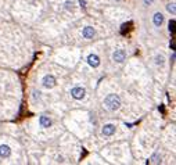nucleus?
Wrapping results in <instances>:
<instances>
[{"mask_svg":"<svg viewBox=\"0 0 176 165\" xmlns=\"http://www.w3.org/2000/svg\"><path fill=\"white\" fill-rule=\"evenodd\" d=\"M104 106L108 111H117L121 107V97L115 94V93H110L107 94L104 99Z\"/></svg>","mask_w":176,"mask_h":165,"instance_id":"nucleus-1","label":"nucleus"},{"mask_svg":"<svg viewBox=\"0 0 176 165\" xmlns=\"http://www.w3.org/2000/svg\"><path fill=\"white\" fill-rule=\"evenodd\" d=\"M56 83H57V80H56V78H54V75L47 74V75H44V76H43V79H42L43 87H46V89H51V87L56 86Z\"/></svg>","mask_w":176,"mask_h":165,"instance_id":"nucleus-2","label":"nucleus"},{"mask_svg":"<svg viewBox=\"0 0 176 165\" xmlns=\"http://www.w3.org/2000/svg\"><path fill=\"white\" fill-rule=\"evenodd\" d=\"M86 94V90L85 87H82V86H75L71 89V96L74 97L75 100H82Z\"/></svg>","mask_w":176,"mask_h":165,"instance_id":"nucleus-3","label":"nucleus"},{"mask_svg":"<svg viewBox=\"0 0 176 165\" xmlns=\"http://www.w3.org/2000/svg\"><path fill=\"white\" fill-rule=\"evenodd\" d=\"M125 59H126V51L122 49H118L112 53V60L115 63H122V61H125Z\"/></svg>","mask_w":176,"mask_h":165,"instance_id":"nucleus-4","label":"nucleus"},{"mask_svg":"<svg viewBox=\"0 0 176 165\" xmlns=\"http://www.w3.org/2000/svg\"><path fill=\"white\" fill-rule=\"evenodd\" d=\"M87 64L90 67H93V68H97L100 65V57L96 53H90L87 56Z\"/></svg>","mask_w":176,"mask_h":165,"instance_id":"nucleus-5","label":"nucleus"},{"mask_svg":"<svg viewBox=\"0 0 176 165\" xmlns=\"http://www.w3.org/2000/svg\"><path fill=\"white\" fill-rule=\"evenodd\" d=\"M115 129H117V126H115L114 123H107V125L103 126L101 133L104 136H112V135L115 133Z\"/></svg>","mask_w":176,"mask_h":165,"instance_id":"nucleus-6","label":"nucleus"},{"mask_svg":"<svg viewBox=\"0 0 176 165\" xmlns=\"http://www.w3.org/2000/svg\"><path fill=\"white\" fill-rule=\"evenodd\" d=\"M94 33H96V31H94L93 27H85L83 31H82V36L85 37V39H93Z\"/></svg>","mask_w":176,"mask_h":165,"instance_id":"nucleus-7","label":"nucleus"},{"mask_svg":"<svg viewBox=\"0 0 176 165\" xmlns=\"http://www.w3.org/2000/svg\"><path fill=\"white\" fill-rule=\"evenodd\" d=\"M10 155H11L10 146H7V144H1V146H0V157H1V158H8Z\"/></svg>","mask_w":176,"mask_h":165,"instance_id":"nucleus-8","label":"nucleus"},{"mask_svg":"<svg viewBox=\"0 0 176 165\" xmlns=\"http://www.w3.org/2000/svg\"><path fill=\"white\" fill-rule=\"evenodd\" d=\"M39 123H40L42 128H50V126H51V119H50V117H47V115H40Z\"/></svg>","mask_w":176,"mask_h":165,"instance_id":"nucleus-9","label":"nucleus"},{"mask_svg":"<svg viewBox=\"0 0 176 165\" xmlns=\"http://www.w3.org/2000/svg\"><path fill=\"white\" fill-rule=\"evenodd\" d=\"M153 22H154L155 27H161L162 22H164V14L162 13H155L153 17Z\"/></svg>","mask_w":176,"mask_h":165,"instance_id":"nucleus-10","label":"nucleus"},{"mask_svg":"<svg viewBox=\"0 0 176 165\" xmlns=\"http://www.w3.org/2000/svg\"><path fill=\"white\" fill-rule=\"evenodd\" d=\"M154 61L157 65H164L165 64V57H164L162 54H157L154 57Z\"/></svg>","mask_w":176,"mask_h":165,"instance_id":"nucleus-11","label":"nucleus"},{"mask_svg":"<svg viewBox=\"0 0 176 165\" xmlns=\"http://www.w3.org/2000/svg\"><path fill=\"white\" fill-rule=\"evenodd\" d=\"M175 25H176V21L175 20H171V21L168 22V31H169V33H175Z\"/></svg>","mask_w":176,"mask_h":165,"instance_id":"nucleus-12","label":"nucleus"},{"mask_svg":"<svg viewBox=\"0 0 176 165\" xmlns=\"http://www.w3.org/2000/svg\"><path fill=\"white\" fill-rule=\"evenodd\" d=\"M150 161H151L153 164H158V162H161V157H160V154H158V153H154V154H153V157L150 158Z\"/></svg>","mask_w":176,"mask_h":165,"instance_id":"nucleus-13","label":"nucleus"},{"mask_svg":"<svg viewBox=\"0 0 176 165\" xmlns=\"http://www.w3.org/2000/svg\"><path fill=\"white\" fill-rule=\"evenodd\" d=\"M166 10L171 13L172 16H175L176 14V8H175V3H169V4H166Z\"/></svg>","mask_w":176,"mask_h":165,"instance_id":"nucleus-14","label":"nucleus"},{"mask_svg":"<svg viewBox=\"0 0 176 165\" xmlns=\"http://www.w3.org/2000/svg\"><path fill=\"white\" fill-rule=\"evenodd\" d=\"M64 4H65V8H67V10H72L74 6H75V1H72V0H67Z\"/></svg>","mask_w":176,"mask_h":165,"instance_id":"nucleus-15","label":"nucleus"},{"mask_svg":"<svg viewBox=\"0 0 176 165\" xmlns=\"http://www.w3.org/2000/svg\"><path fill=\"white\" fill-rule=\"evenodd\" d=\"M171 49L172 50H175V39H172L171 40Z\"/></svg>","mask_w":176,"mask_h":165,"instance_id":"nucleus-16","label":"nucleus"},{"mask_svg":"<svg viewBox=\"0 0 176 165\" xmlns=\"http://www.w3.org/2000/svg\"><path fill=\"white\" fill-rule=\"evenodd\" d=\"M153 1H154V0H144V3H146V4H151V3H153Z\"/></svg>","mask_w":176,"mask_h":165,"instance_id":"nucleus-17","label":"nucleus"}]
</instances>
